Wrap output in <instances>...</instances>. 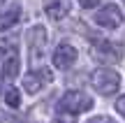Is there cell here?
Segmentation results:
<instances>
[{
	"label": "cell",
	"mask_w": 125,
	"mask_h": 123,
	"mask_svg": "<svg viewBox=\"0 0 125 123\" xmlns=\"http://www.w3.org/2000/svg\"><path fill=\"white\" fill-rule=\"evenodd\" d=\"M116 112H118V114H121L123 119H125V95H121V98L116 100Z\"/></svg>",
	"instance_id": "cell-12"
},
{
	"label": "cell",
	"mask_w": 125,
	"mask_h": 123,
	"mask_svg": "<svg viewBox=\"0 0 125 123\" xmlns=\"http://www.w3.org/2000/svg\"><path fill=\"white\" fill-rule=\"evenodd\" d=\"M93 107V98L86 95L81 91H67L65 95L58 100V109L60 114H67V116H74V114H81V112H88Z\"/></svg>",
	"instance_id": "cell-2"
},
{
	"label": "cell",
	"mask_w": 125,
	"mask_h": 123,
	"mask_svg": "<svg viewBox=\"0 0 125 123\" xmlns=\"http://www.w3.org/2000/svg\"><path fill=\"white\" fill-rule=\"evenodd\" d=\"M70 7H72V5L65 2V0H62V2H46L44 5L46 14H49L51 19H56V21H58V19H65V14L70 12Z\"/></svg>",
	"instance_id": "cell-10"
},
{
	"label": "cell",
	"mask_w": 125,
	"mask_h": 123,
	"mask_svg": "<svg viewBox=\"0 0 125 123\" xmlns=\"http://www.w3.org/2000/svg\"><path fill=\"white\" fill-rule=\"evenodd\" d=\"M95 23L102 28H118L123 23V14H121V7L114 2H107V5H100V9L95 12Z\"/></svg>",
	"instance_id": "cell-5"
},
{
	"label": "cell",
	"mask_w": 125,
	"mask_h": 123,
	"mask_svg": "<svg viewBox=\"0 0 125 123\" xmlns=\"http://www.w3.org/2000/svg\"><path fill=\"white\" fill-rule=\"evenodd\" d=\"M53 123H74V116H67V114H58L53 119Z\"/></svg>",
	"instance_id": "cell-13"
},
{
	"label": "cell",
	"mask_w": 125,
	"mask_h": 123,
	"mask_svg": "<svg viewBox=\"0 0 125 123\" xmlns=\"http://www.w3.org/2000/svg\"><path fill=\"white\" fill-rule=\"evenodd\" d=\"M19 21H21V5L12 2V5H7V9H5L2 14H0V30H9V28L16 26Z\"/></svg>",
	"instance_id": "cell-9"
},
{
	"label": "cell",
	"mask_w": 125,
	"mask_h": 123,
	"mask_svg": "<svg viewBox=\"0 0 125 123\" xmlns=\"http://www.w3.org/2000/svg\"><path fill=\"white\" fill-rule=\"evenodd\" d=\"M5 102H7L9 107H19L21 105V91L19 88H7V93H5Z\"/></svg>",
	"instance_id": "cell-11"
},
{
	"label": "cell",
	"mask_w": 125,
	"mask_h": 123,
	"mask_svg": "<svg viewBox=\"0 0 125 123\" xmlns=\"http://www.w3.org/2000/svg\"><path fill=\"white\" fill-rule=\"evenodd\" d=\"M21 70V58H19L16 40L2 37L0 40V72L5 79H16Z\"/></svg>",
	"instance_id": "cell-1"
},
{
	"label": "cell",
	"mask_w": 125,
	"mask_h": 123,
	"mask_svg": "<svg viewBox=\"0 0 125 123\" xmlns=\"http://www.w3.org/2000/svg\"><path fill=\"white\" fill-rule=\"evenodd\" d=\"M90 81H93V88L100 93V95H114V93L118 91V86H121L118 72H114V70H109V67L95 70L93 77H90Z\"/></svg>",
	"instance_id": "cell-3"
},
{
	"label": "cell",
	"mask_w": 125,
	"mask_h": 123,
	"mask_svg": "<svg viewBox=\"0 0 125 123\" xmlns=\"http://www.w3.org/2000/svg\"><path fill=\"white\" fill-rule=\"evenodd\" d=\"M53 81V72L46 67H40V70H32V72H28L26 77H23V88H26L28 93H40L44 86H49V84Z\"/></svg>",
	"instance_id": "cell-6"
},
{
	"label": "cell",
	"mask_w": 125,
	"mask_h": 123,
	"mask_svg": "<svg viewBox=\"0 0 125 123\" xmlns=\"http://www.w3.org/2000/svg\"><path fill=\"white\" fill-rule=\"evenodd\" d=\"M26 40H28V46H30L32 60L37 58V54H40V58H42V51H44V46H46V28L44 26H32L30 30H28Z\"/></svg>",
	"instance_id": "cell-8"
},
{
	"label": "cell",
	"mask_w": 125,
	"mask_h": 123,
	"mask_svg": "<svg viewBox=\"0 0 125 123\" xmlns=\"http://www.w3.org/2000/svg\"><path fill=\"white\" fill-rule=\"evenodd\" d=\"M81 7L83 9H95V7H100V2H81Z\"/></svg>",
	"instance_id": "cell-15"
},
{
	"label": "cell",
	"mask_w": 125,
	"mask_h": 123,
	"mask_svg": "<svg viewBox=\"0 0 125 123\" xmlns=\"http://www.w3.org/2000/svg\"><path fill=\"white\" fill-rule=\"evenodd\" d=\"M76 60V49L72 44H67V42H62L53 49V65L58 70H70L72 65H74Z\"/></svg>",
	"instance_id": "cell-7"
},
{
	"label": "cell",
	"mask_w": 125,
	"mask_h": 123,
	"mask_svg": "<svg viewBox=\"0 0 125 123\" xmlns=\"http://www.w3.org/2000/svg\"><path fill=\"white\" fill-rule=\"evenodd\" d=\"M88 123H116V121L109 119V116H95V119H90Z\"/></svg>",
	"instance_id": "cell-14"
},
{
	"label": "cell",
	"mask_w": 125,
	"mask_h": 123,
	"mask_svg": "<svg viewBox=\"0 0 125 123\" xmlns=\"http://www.w3.org/2000/svg\"><path fill=\"white\" fill-rule=\"evenodd\" d=\"M93 58L104 65H116L123 58V44L121 42H111V40H102L93 46Z\"/></svg>",
	"instance_id": "cell-4"
}]
</instances>
